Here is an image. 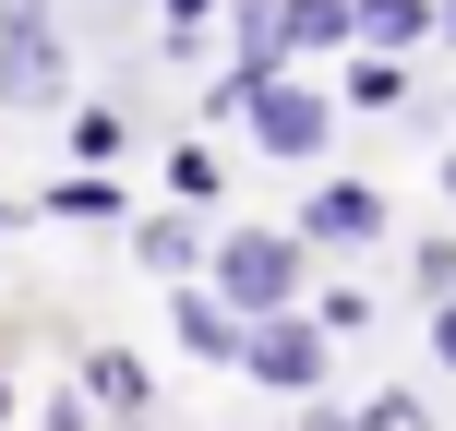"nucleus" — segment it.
Instances as JSON below:
<instances>
[{"label": "nucleus", "mask_w": 456, "mask_h": 431, "mask_svg": "<svg viewBox=\"0 0 456 431\" xmlns=\"http://www.w3.org/2000/svg\"><path fill=\"white\" fill-rule=\"evenodd\" d=\"M444 192H456V156H444Z\"/></svg>", "instance_id": "nucleus-17"}, {"label": "nucleus", "mask_w": 456, "mask_h": 431, "mask_svg": "<svg viewBox=\"0 0 456 431\" xmlns=\"http://www.w3.org/2000/svg\"><path fill=\"white\" fill-rule=\"evenodd\" d=\"M420 24H433V0H361V36H385V48L420 36Z\"/></svg>", "instance_id": "nucleus-8"}, {"label": "nucleus", "mask_w": 456, "mask_h": 431, "mask_svg": "<svg viewBox=\"0 0 456 431\" xmlns=\"http://www.w3.org/2000/svg\"><path fill=\"white\" fill-rule=\"evenodd\" d=\"M252 132H265L276 156H313V144H324V96H313V84H276V72H265V84H252Z\"/></svg>", "instance_id": "nucleus-4"}, {"label": "nucleus", "mask_w": 456, "mask_h": 431, "mask_svg": "<svg viewBox=\"0 0 456 431\" xmlns=\"http://www.w3.org/2000/svg\"><path fill=\"white\" fill-rule=\"evenodd\" d=\"M433 36H456V0H433Z\"/></svg>", "instance_id": "nucleus-15"}, {"label": "nucleus", "mask_w": 456, "mask_h": 431, "mask_svg": "<svg viewBox=\"0 0 456 431\" xmlns=\"http://www.w3.org/2000/svg\"><path fill=\"white\" fill-rule=\"evenodd\" d=\"M85 371H96L109 408H144V360H133V347H109V360H85Z\"/></svg>", "instance_id": "nucleus-9"}, {"label": "nucleus", "mask_w": 456, "mask_h": 431, "mask_svg": "<svg viewBox=\"0 0 456 431\" xmlns=\"http://www.w3.org/2000/svg\"><path fill=\"white\" fill-rule=\"evenodd\" d=\"M0 96H12V108H61V96H72V60H61V36L37 24V0H12V36H0Z\"/></svg>", "instance_id": "nucleus-1"}, {"label": "nucleus", "mask_w": 456, "mask_h": 431, "mask_svg": "<svg viewBox=\"0 0 456 431\" xmlns=\"http://www.w3.org/2000/svg\"><path fill=\"white\" fill-rule=\"evenodd\" d=\"M300 227H313V240H372V227H385V204H372L361 180H324L313 204H300Z\"/></svg>", "instance_id": "nucleus-5"}, {"label": "nucleus", "mask_w": 456, "mask_h": 431, "mask_svg": "<svg viewBox=\"0 0 456 431\" xmlns=\"http://www.w3.org/2000/svg\"><path fill=\"white\" fill-rule=\"evenodd\" d=\"M396 96H409V72H396V60H361V72H348V108H396Z\"/></svg>", "instance_id": "nucleus-10"}, {"label": "nucleus", "mask_w": 456, "mask_h": 431, "mask_svg": "<svg viewBox=\"0 0 456 431\" xmlns=\"http://www.w3.org/2000/svg\"><path fill=\"white\" fill-rule=\"evenodd\" d=\"M181 336H192V360H240V347H252L240 323L216 312V299H181Z\"/></svg>", "instance_id": "nucleus-7"}, {"label": "nucleus", "mask_w": 456, "mask_h": 431, "mask_svg": "<svg viewBox=\"0 0 456 431\" xmlns=\"http://www.w3.org/2000/svg\"><path fill=\"white\" fill-rule=\"evenodd\" d=\"M361 24V0H289V48H337Z\"/></svg>", "instance_id": "nucleus-6"}, {"label": "nucleus", "mask_w": 456, "mask_h": 431, "mask_svg": "<svg viewBox=\"0 0 456 431\" xmlns=\"http://www.w3.org/2000/svg\"><path fill=\"white\" fill-rule=\"evenodd\" d=\"M240 360H252V384H276V395H313L324 384V336H313V323H265Z\"/></svg>", "instance_id": "nucleus-3"}, {"label": "nucleus", "mask_w": 456, "mask_h": 431, "mask_svg": "<svg viewBox=\"0 0 456 431\" xmlns=\"http://www.w3.org/2000/svg\"><path fill=\"white\" fill-rule=\"evenodd\" d=\"M216 288L240 299L252 323H265V312H289V288H300V251L276 240V227H240V240L216 251Z\"/></svg>", "instance_id": "nucleus-2"}, {"label": "nucleus", "mask_w": 456, "mask_h": 431, "mask_svg": "<svg viewBox=\"0 0 456 431\" xmlns=\"http://www.w3.org/2000/svg\"><path fill=\"white\" fill-rule=\"evenodd\" d=\"M168 24H205V0H168Z\"/></svg>", "instance_id": "nucleus-14"}, {"label": "nucleus", "mask_w": 456, "mask_h": 431, "mask_svg": "<svg viewBox=\"0 0 456 431\" xmlns=\"http://www.w3.org/2000/svg\"><path fill=\"white\" fill-rule=\"evenodd\" d=\"M48 216H120V192H109V180H61V192H48Z\"/></svg>", "instance_id": "nucleus-13"}, {"label": "nucleus", "mask_w": 456, "mask_h": 431, "mask_svg": "<svg viewBox=\"0 0 456 431\" xmlns=\"http://www.w3.org/2000/svg\"><path fill=\"white\" fill-rule=\"evenodd\" d=\"M144 264L181 275V264H192V227H181V216H157V227H144Z\"/></svg>", "instance_id": "nucleus-12"}, {"label": "nucleus", "mask_w": 456, "mask_h": 431, "mask_svg": "<svg viewBox=\"0 0 456 431\" xmlns=\"http://www.w3.org/2000/svg\"><path fill=\"white\" fill-rule=\"evenodd\" d=\"M0 419H12V384H0Z\"/></svg>", "instance_id": "nucleus-16"}, {"label": "nucleus", "mask_w": 456, "mask_h": 431, "mask_svg": "<svg viewBox=\"0 0 456 431\" xmlns=\"http://www.w3.org/2000/svg\"><path fill=\"white\" fill-rule=\"evenodd\" d=\"M168 192H181V204H216V156H205V144H192V156H168Z\"/></svg>", "instance_id": "nucleus-11"}]
</instances>
